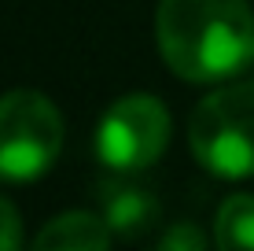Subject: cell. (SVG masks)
I'll list each match as a JSON object with an SVG mask.
<instances>
[{"instance_id":"7","label":"cell","mask_w":254,"mask_h":251,"mask_svg":"<svg viewBox=\"0 0 254 251\" xmlns=\"http://www.w3.org/2000/svg\"><path fill=\"white\" fill-rule=\"evenodd\" d=\"M214 240L217 248L254 251V196L236 192L221 203V211L214 218Z\"/></svg>"},{"instance_id":"6","label":"cell","mask_w":254,"mask_h":251,"mask_svg":"<svg viewBox=\"0 0 254 251\" xmlns=\"http://www.w3.org/2000/svg\"><path fill=\"white\" fill-rule=\"evenodd\" d=\"M107 244H111L107 218L89 211H66L33 237V251H103Z\"/></svg>"},{"instance_id":"1","label":"cell","mask_w":254,"mask_h":251,"mask_svg":"<svg viewBox=\"0 0 254 251\" xmlns=\"http://www.w3.org/2000/svg\"><path fill=\"white\" fill-rule=\"evenodd\" d=\"M155 41L177 78L225 82L254 59L247 0H159Z\"/></svg>"},{"instance_id":"2","label":"cell","mask_w":254,"mask_h":251,"mask_svg":"<svg viewBox=\"0 0 254 251\" xmlns=\"http://www.w3.org/2000/svg\"><path fill=\"white\" fill-rule=\"evenodd\" d=\"M191 155L217 177L254 174V82H236L199 100L188 122Z\"/></svg>"},{"instance_id":"4","label":"cell","mask_w":254,"mask_h":251,"mask_svg":"<svg viewBox=\"0 0 254 251\" xmlns=\"http://www.w3.org/2000/svg\"><path fill=\"white\" fill-rule=\"evenodd\" d=\"M170 144V115L162 100L147 92H129L103 111L96 126V155L115 174H136L151 167Z\"/></svg>"},{"instance_id":"5","label":"cell","mask_w":254,"mask_h":251,"mask_svg":"<svg viewBox=\"0 0 254 251\" xmlns=\"http://www.w3.org/2000/svg\"><path fill=\"white\" fill-rule=\"evenodd\" d=\"M100 214L107 218V226L122 240H136L159 218V196L151 192V185L118 174L100 185Z\"/></svg>"},{"instance_id":"3","label":"cell","mask_w":254,"mask_h":251,"mask_svg":"<svg viewBox=\"0 0 254 251\" xmlns=\"http://www.w3.org/2000/svg\"><path fill=\"white\" fill-rule=\"evenodd\" d=\"M63 152V118L56 103L33 89L0 96V177L33 181L48 174Z\"/></svg>"},{"instance_id":"9","label":"cell","mask_w":254,"mask_h":251,"mask_svg":"<svg viewBox=\"0 0 254 251\" xmlns=\"http://www.w3.org/2000/svg\"><path fill=\"white\" fill-rule=\"evenodd\" d=\"M22 244V222L11 200L0 196V251H15Z\"/></svg>"},{"instance_id":"8","label":"cell","mask_w":254,"mask_h":251,"mask_svg":"<svg viewBox=\"0 0 254 251\" xmlns=\"http://www.w3.org/2000/svg\"><path fill=\"white\" fill-rule=\"evenodd\" d=\"M206 244L210 240L191 222H177V226H170L159 237V248H166V251H206Z\"/></svg>"}]
</instances>
